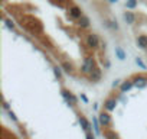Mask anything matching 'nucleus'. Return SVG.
<instances>
[{
    "label": "nucleus",
    "instance_id": "obj_23",
    "mask_svg": "<svg viewBox=\"0 0 147 139\" xmlns=\"http://www.w3.org/2000/svg\"><path fill=\"white\" fill-rule=\"evenodd\" d=\"M7 114H9V117H10L13 122H16V123H18V116L15 114V112H13V110H7Z\"/></svg>",
    "mask_w": 147,
    "mask_h": 139
},
{
    "label": "nucleus",
    "instance_id": "obj_16",
    "mask_svg": "<svg viewBox=\"0 0 147 139\" xmlns=\"http://www.w3.org/2000/svg\"><path fill=\"white\" fill-rule=\"evenodd\" d=\"M61 67H62L63 71L68 73V74H72V73H74V65H72L69 61H62V62H61Z\"/></svg>",
    "mask_w": 147,
    "mask_h": 139
},
{
    "label": "nucleus",
    "instance_id": "obj_25",
    "mask_svg": "<svg viewBox=\"0 0 147 139\" xmlns=\"http://www.w3.org/2000/svg\"><path fill=\"white\" fill-rule=\"evenodd\" d=\"M80 99H81V100H82V102H84L85 104H88V103H90V100H88V97H87V96H85L84 93H81V96H80Z\"/></svg>",
    "mask_w": 147,
    "mask_h": 139
},
{
    "label": "nucleus",
    "instance_id": "obj_7",
    "mask_svg": "<svg viewBox=\"0 0 147 139\" xmlns=\"http://www.w3.org/2000/svg\"><path fill=\"white\" fill-rule=\"evenodd\" d=\"M68 13H69V16H71L72 19H75V20L81 19V16L84 15V13H82V10H81L78 6H75V5L69 6V9H68Z\"/></svg>",
    "mask_w": 147,
    "mask_h": 139
},
{
    "label": "nucleus",
    "instance_id": "obj_15",
    "mask_svg": "<svg viewBox=\"0 0 147 139\" xmlns=\"http://www.w3.org/2000/svg\"><path fill=\"white\" fill-rule=\"evenodd\" d=\"M136 15H134V12H131V10H128V12H124V20L128 23V25H134L136 23Z\"/></svg>",
    "mask_w": 147,
    "mask_h": 139
},
{
    "label": "nucleus",
    "instance_id": "obj_19",
    "mask_svg": "<svg viewBox=\"0 0 147 139\" xmlns=\"http://www.w3.org/2000/svg\"><path fill=\"white\" fill-rule=\"evenodd\" d=\"M62 71H63L62 67H59V65H55V67H53V74H55V77H56L58 80L62 78Z\"/></svg>",
    "mask_w": 147,
    "mask_h": 139
},
{
    "label": "nucleus",
    "instance_id": "obj_3",
    "mask_svg": "<svg viewBox=\"0 0 147 139\" xmlns=\"http://www.w3.org/2000/svg\"><path fill=\"white\" fill-rule=\"evenodd\" d=\"M85 44L91 49H98L100 45H101V41H100V36L97 33H88L87 39H85Z\"/></svg>",
    "mask_w": 147,
    "mask_h": 139
},
{
    "label": "nucleus",
    "instance_id": "obj_28",
    "mask_svg": "<svg viewBox=\"0 0 147 139\" xmlns=\"http://www.w3.org/2000/svg\"><path fill=\"white\" fill-rule=\"evenodd\" d=\"M110 65H111V64H110V61H108V59H105V68H110Z\"/></svg>",
    "mask_w": 147,
    "mask_h": 139
},
{
    "label": "nucleus",
    "instance_id": "obj_18",
    "mask_svg": "<svg viewBox=\"0 0 147 139\" xmlns=\"http://www.w3.org/2000/svg\"><path fill=\"white\" fill-rule=\"evenodd\" d=\"M104 136H105V139H118L117 133L114 130H111V129H105L104 130Z\"/></svg>",
    "mask_w": 147,
    "mask_h": 139
},
{
    "label": "nucleus",
    "instance_id": "obj_9",
    "mask_svg": "<svg viewBox=\"0 0 147 139\" xmlns=\"http://www.w3.org/2000/svg\"><path fill=\"white\" fill-rule=\"evenodd\" d=\"M78 122H80L81 127H82L85 132H90V130L92 129V123H91V122H90V120H88L85 116H82V114H81V116L78 117Z\"/></svg>",
    "mask_w": 147,
    "mask_h": 139
},
{
    "label": "nucleus",
    "instance_id": "obj_4",
    "mask_svg": "<svg viewBox=\"0 0 147 139\" xmlns=\"http://www.w3.org/2000/svg\"><path fill=\"white\" fill-rule=\"evenodd\" d=\"M98 120H100V123H101L102 127H108V126H111V123H113V117H111L110 112H107V110H102V112L98 114Z\"/></svg>",
    "mask_w": 147,
    "mask_h": 139
},
{
    "label": "nucleus",
    "instance_id": "obj_26",
    "mask_svg": "<svg viewBox=\"0 0 147 139\" xmlns=\"http://www.w3.org/2000/svg\"><path fill=\"white\" fill-rule=\"evenodd\" d=\"M85 139H95V136H94L92 133H90V132H87V136H85Z\"/></svg>",
    "mask_w": 147,
    "mask_h": 139
},
{
    "label": "nucleus",
    "instance_id": "obj_1",
    "mask_svg": "<svg viewBox=\"0 0 147 139\" xmlns=\"http://www.w3.org/2000/svg\"><path fill=\"white\" fill-rule=\"evenodd\" d=\"M94 68H95V61H94V58H92V57H85L84 61H82V64H81V74H84V76L88 77V76L92 73Z\"/></svg>",
    "mask_w": 147,
    "mask_h": 139
},
{
    "label": "nucleus",
    "instance_id": "obj_10",
    "mask_svg": "<svg viewBox=\"0 0 147 139\" xmlns=\"http://www.w3.org/2000/svg\"><path fill=\"white\" fill-rule=\"evenodd\" d=\"M134 87V81L133 80H124L120 86V91L121 93H128L131 89Z\"/></svg>",
    "mask_w": 147,
    "mask_h": 139
},
{
    "label": "nucleus",
    "instance_id": "obj_13",
    "mask_svg": "<svg viewBox=\"0 0 147 139\" xmlns=\"http://www.w3.org/2000/svg\"><path fill=\"white\" fill-rule=\"evenodd\" d=\"M136 44L141 49H147V35H138L136 38Z\"/></svg>",
    "mask_w": 147,
    "mask_h": 139
},
{
    "label": "nucleus",
    "instance_id": "obj_11",
    "mask_svg": "<svg viewBox=\"0 0 147 139\" xmlns=\"http://www.w3.org/2000/svg\"><path fill=\"white\" fill-rule=\"evenodd\" d=\"M104 23H105V26H107L108 29H111V31H118V29H120L117 20L113 19V18H107V19H104Z\"/></svg>",
    "mask_w": 147,
    "mask_h": 139
},
{
    "label": "nucleus",
    "instance_id": "obj_6",
    "mask_svg": "<svg viewBox=\"0 0 147 139\" xmlns=\"http://www.w3.org/2000/svg\"><path fill=\"white\" fill-rule=\"evenodd\" d=\"M117 99L115 97H107L105 100H104V110H107V112H114L115 110V107H117Z\"/></svg>",
    "mask_w": 147,
    "mask_h": 139
},
{
    "label": "nucleus",
    "instance_id": "obj_12",
    "mask_svg": "<svg viewBox=\"0 0 147 139\" xmlns=\"http://www.w3.org/2000/svg\"><path fill=\"white\" fill-rule=\"evenodd\" d=\"M92 129H94V133H95V136H101V123H100V120H98V116H94L92 117Z\"/></svg>",
    "mask_w": 147,
    "mask_h": 139
},
{
    "label": "nucleus",
    "instance_id": "obj_17",
    "mask_svg": "<svg viewBox=\"0 0 147 139\" xmlns=\"http://www.w3.org/2000/svg\"><path fill=\"white\" fill-rule=\"evenodd\" d=\"M90 23H91V22H90V18H88V16H85V15H82V16H81V19H78V25H80L81 28H84V29H85V28H88V26H90Z\"/></svg>",
    "mask_w": 147,
    "mask_h": 139
},
{
    "label": "nucleus",
    "instance_id": "obj_29",
    "mask_svg": "<svg viewBox=\"0 0 147 139\" xmlns=\"http://www.w3.org/2000/svg\"><path fill=\"white\" fill-rule=\"evenodd\" d=\"M110 3H117V0H108Z\"/></svg>",
    "mask_w": 147,
    "mask_h": 139
},
{
    "label": "nucleus",
    "instance_id": "obj_27",
    "mask_svg": "<svg viewBox=\"0 0 147 139\" xmlns=\"http://www.w3.org/2000/svg\"><path fill=\"white\" fill-rule=\"evenodd\" d=\"M3 109H6V110H10V106H9V103H7V102H3Z\"/></svg>",
    "mask_w": 147,
    "mask_h": 139
},
{
    "label": "nucleus",
    "instance_id": "obj_20",
    "mask_svg": "<svg viewBox=\"0 0 147 139\" xmlns=\"http://www.w3.org/2000/svg\"><path fill=\"white\" fill-rule=\"evenodd\" d=\"M137 0H127L125 2V7L128 9V10H133V9H136L137 7Z\"/></svg>",
    "mask_w": 147,
    "mask_h": 139
},
{
    "label": "nucleus",
    "instance_id": "obj_22",
    "mask_svg": "<svg viewBox=\"0 0 147 139\" xmlns=\"http://www.w3.org/2000/svg\"><path fill=\"white\" fill-rule=\"evenodd\" d=\"M121 83H123V80H120V78H117V80H114V81H113V84H111V87H113V89H118V87L121 86Z\"/></svg>",
    "mask_w": 147,
    "mask_h": 139
},
{
    "label": "nucleus",
    "instance_id": "obj_5",
    "mask_svg": "<svg viewBox=\"0 0 147 139\" xmlns=\"http://www.w3.org/2000/svg\"><path fill=\"white\" fill-rule=\"evenodd\" d=\"M131 80L134 81V87H137L138 90H143V89L147 87V77H144V76H141V74L134 76Z\"/></svg>",
    "mask_w": 147,
    "mask_h": 139
},
{
    "label": "nucleus",
    "instance_id": "obj_14",
    "mask_svg": "<svg viewBox=\"0 0 147 139\" xmlns=\"http://www.w3.org/2000/svg\"><path fill=\"white\" fill-rule=\"evenodd\" d=\"M114 52H115V58H118L120 61H125L127 59V52L121 46H115L114 48Z\"/></svg>",
    "mask_w": 147,
    "mask_h": 139
},
{
    "label": "nucleus",
    "instance_id": "obj_21",
    "mask_svg": "<svg viewBox=\"0 0 147 139\" xmlns=\"http://www.w3.org/2000/svg\"><path fill=\"white\" fill-rule=\"evenodd\" d=\"M136 64H137L141 70H147V65L144 64V61H143L141 58H136Z\"/></svg>",
    "mask_w": 147,
    "mask_h": 139
},
{
    "label": "nucleus",
    "instance_id": "obj_2",
    "mask_svg": "<svg viewBox=\"0 0 147 139\" xmlns=\"http://www.w3.org/2000/svg\"><path fill=\"white\" fill-rule=\"evenodd\" d=\"M61 96L63 97V100L69 106H77L78 104V97L74 94V93H71L69 90H66V89H61Z\"/></svg>",
    "mask_w": 147,
    "mask_h": 139
},
{
    "label": "nucleus",
    "instance_id": "obj_24",
    "mask_svg": "<svg viewBox=\"0 0 147 139\" xmlns=\"http://www.w3.org/2000/svg\"><path fill=\"white\" fill-rule=\"evenodd\" d=\"M6 26H7L9 29H15V23H13L12 20H9V19H6Z\"/></svg>",
    "mask_w": 147,
    "mask_h": 139
},
{
    "label": "nucleus",
    "instance_id": "obj_8",
    "mask_svg": "<svg viewBox=\"0 0 147 139\" xmlns=\"http://www.w3.org/2000/svg\"><path fill=\"white\" fill-rule=\"evenodd\" d=\"M101 77H102V71H101L98 67H95V68L92 70V73L88 76L90 81H92V83H98V81L101 80Z\"/></svg>",
    "mask_w": 147,
    "mask_h": 139
}]
</instances>
